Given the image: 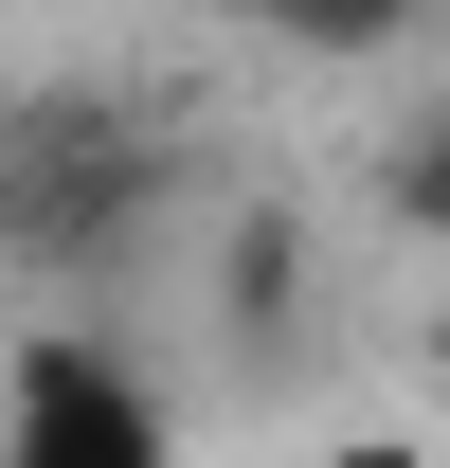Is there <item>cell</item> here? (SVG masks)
<instances>
[{
  "label": "cell",
  "mask_w": 450,
  "mask_h": 468,
  "mask_svg": "<svg viewBox=\"0 0 450 468\" xmlns=\"http://www.w3.org/2000/svg\"><path fill=\"white\" fill-rule=\"evenodd\" d=\"M0 468H198V451H180V397L126 343L37 324V343L0 360Z\"/></svg>",
  "instance_id": "6da1fadb"
},
{
  "label": "cell",
  "mask_w": 450,
  "mask_h": 468,
  "mask_svg": "<svg viewBox=\"0 0 450 468\" xmlns=\"http://www.w3.org/2000/svg\"><path fill=\"white\" fill-rule=\"evenodd\" d=\"M288 37H306V55H379L396 18H433V0H271Z\"/></svg>",
  "instance_id": "7a4b0ae2"
},
{
  "label": "cell",
  "mask_w": 450,
  "mask_h": 468,
  "mask_svg": "<svg viewBox=\"0 0 450 468\" xmlns=\"http://www.w3.org/2000/svg\"><path fill=\"white\" fill-rule=\"evenodd\" d=\"M414 397H433V432H450V271H433V306H414Z\"/></svg>",
  "instance_id": "3957f363"
}]
</instances>
